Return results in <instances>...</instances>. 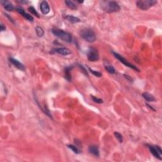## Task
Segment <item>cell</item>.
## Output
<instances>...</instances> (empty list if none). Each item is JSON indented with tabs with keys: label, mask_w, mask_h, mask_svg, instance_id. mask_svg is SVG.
<instances>
[{
	"label": "cell",
	"mask_w": 162,
	"mask_h": 162,
	"mask_svg": "<svg viewBox=\"0 0 162 162\" xmlns=\"http://www.w3.org/2000/svg\"><path fill=\"white\" fill-rule=\"evenodd\" d=\"M15 9H16V11H17L18 14H20V15H22L23 17H24L25 18H26L27 20H29V21H30V22H33V20H34V18L32 17V16H31L30 15H29V14H27V13L25 12L24 10L23 9L22 7H20V6L17 7Z\"/></svg>",
	"instance_id": "obj_7"
},
{
	"label": "cell",
	"mask_w": 162,
	"mask_h": 162,
	"mask_svg": "<svg viewBox=\"0 0 162 162\" xmlns=\"http://www.w3.org/2000/svg\"><path fill=\"white\" fill-rule=\"evenodd\" d=\"M52 33L54 34L56 37H58L59 39H62L63 41L66 43H71L72 40V37L70 33L66 32L63 30L59 29H53L51 30Z\"/></svg>",
	"instance_id": "obj_2"
},
{
	"label": "cell",
	"mask_w": 162,
	"mask_h": 162,
	"mask_svg": "<svg viewBox=\"0 0 162 162\" xmlns=\"http://www.w3.org/2000/svg\"><path fill=\"white\" fill-rule=\"evenodd\" d=\"M79 67L80 68V69H81V70L82 71V72H83L84 73L85 75H86V76H88V73H87V70H86V69H85L84 67H83V66L82 65H79Z\"/></svg>",
	"instance_id": "obj_25"
},
{
	"label": "cell",
	"mask_w": 162,
	"mask_h": 162,
	"mask_svg": "<svg viewBox=\"0 0 162 162\" xmlns=\"http://www.w3.org/2000/svg\"><path fill=\"white\" fill-rule=\"evenodd\" d=\"M99 53L96 49L91 48L87 51V59L90 62H96L99 60Z\"/></svg>",
	"instance_id": "obj_6"
},
{
	"label": "cell",
	"mask_w": 162,
	"mask_h": 162,
	"mask_svg": "<svg viewBox=\"0 0 162 162\" xmlns=\"http://www.w3.org/2000/svg\"><path fill=\"white\" fill-rule=\"evenodd\" d=\"M157 3L156 0H139L136 2V5L142 10H148Z\"/></svg>",
	"instance_id": "obj_4"
},
{
	"label": "cell",
	"mask_w": 162,
	"mask_h": 162,
	"mask_svg": "<svg viewBox=\"0 0 162 162\" xmlns=\"http://www.w3.org/2000/svg\"><path fill=\"white\" fill-rule=\"evenodd\" d=\"M76 2L79 3H82L84 2L83 1H76Z\"/></svg>",
	"instance_id": "obj_32"
},
{
	"label": "cell",
	"mask_w": 162,
	"mask_h": 162,
	"mask_svg": "<svg viewBox=\"0 0 162 162\" xmlns=\"http://www.w3.org/2000/svg\"><path fill=\"white\" fill-rule=\"evenodd\" d=\"M112 53L113 54V55L115 56V57L116 58L118 59V60L120 61V62H121V63H122L124 65H125L126 66H128V67L131 68V69H133V70H136V71H137V72H140L139 69H138V68L136 66L134 65H132V63H130V62H129L128 61H127L126 59L124 58L123 56H122L121 55H120L119 54H118V53H115V52H112Z\"/></svg>",
	"instance_id": "obj_5"
},
{
	"label": "cell",
	"mask_w": 162,
	"mask_h": 162,
	"mask_svg": "<svg viewBox=\"0 0 162 162\" xmlns=\"http://www.w3.org/2000/svg\"><path fill=\"white\" fill-rule=\"evenodd\" d=\"M64 18H65L66 20H68V21L70 22L71 23H73V24H74V23L80 22V20L79 19V18L73 17V16L72 15H66Z\"/></svg>",
	"instance_id": "obj_16"
},
{
	"label": "cell",
	"mask_w": 162,
	"mask_h": 162,
	"mask_svg": "<svg viewBox=\"0 0 162 162\" xmlns=\"http://www.w3.org/2000/svg\"><path fill=\"white\" fill-rule=\"evenodd\" d=\"M101 7L103 11L106 13H113L118 11L120 9L118 3L115 1H101Z\"/></svg>",
	"instance_id": "obj_1"
},
{
	"label": "cell",
	"mask_w": 162,
	"mask_h": 162,
	"mask_svg": "<svg viewBox=\"0 0 162 162\" xmlns=\"http://www.w3.org/2000/svg\"><path fill=\"white\" fill-rule=\"evenodd\" d=\"M10 62H11L16 68H17L19 70L22 71L25 70V66L22 63H20L19 61L16 60L15 58H9Z\"/></svg>",
	"instance_id": "obj_9"
},
{
	"label": "cell",
	"mask_w": 162,
	"mask_h": 162,
	"mask_svg": "<svg viewBox=\"0 0 162 162\" xmlns=\"http://www.w3.org/2000/svg\"><path fill=\"white\" fill-rule=\"evenodd\" d=\"M36 34L38 37H42L44 34V32L43 29L42 27H39V26H37L36 28Z\"/></svg>",
	"instance_id": "obj_18"
},
{
	"label": "cell",
	"mask_w": 162,
	"mask_h": 162,
	"mask_svg": "<svg viewBox=\"0 0 162 162\" xmlns=\"http://www.w3.org/2000/svg\"><path fill=\"white\" fill-rule=\"evenodd\" d=\"M17 2L20 3H23V4H27L29 3V1H22V0H18Z\"/></svg>",
	"instance_id": "obj_29"
},
{
	"label": "cell",
	"mask_w": 162,
	"mask_h": 162,
	"mask_svg": "<svg viewBox=\"0 0 162 162\" xmlns=\"http://www.w3.org/2000/svg\"><path fill=\"white\" fill-rule=\"evenodd\" d=\"M87 69H88V70H89V72H90L91 73H92V74H93L95 76L98 77H100L102 76V73H101V72L92 70V69H91V68H89V67H87Z\"/></svg>",
	"instance_id": "obj_20"
},
{
	"label": "cell",
	"mask_w": 162,
	"mask_h": 162,
	"mask_svg": "<svg viewBox=\"0 0 162 162\" xmlns=\"http://www.w3.org/2000/svg\"><path fill=\"white\" fill-rule=\"evenodd\" d=\"M55 52L58 53V54L61 55H70L71 53V51L69 49L66 48H56L54 50Z\"/></svg>",
	"instance_id": "obj_11"
},
{
	"label": "cell",
	"mask_w": 162,
	"mask_h": 162,
	"mask_svg": "<svg viewBox=\"0 0 162 162\" xmlns=\"http://www.w3.org/2000/svg\"><path fill=\"white\" fill-rule=\"evenodd\" d=\"M0 27H1V31L3 32V31H5V30H6V27L3 24L2 22H1V25H0Z\"/></svg>",
	"instance_id": "obj_27"
},
{
	"label": "cell",
	"mask_w": 162,
	"mask_h": 162,
	"mask_svg": "<svg viewBox=\"0 0 162 162\" xmlns=\"http://www.w3.org/2000/svg\"><path fill=\"white\" fill-rule=\"evenodd\" d=\"M146 106H147V107H149V108H150V109H151V110H153V111H155V110H154V108H153V107H151V106H150V105H148V104H147V103H146Z\"/></svg>",
	"instance_id": "obj_31"
},
{
	"label": "cell",
	"mask_w": 162,
	"mask_h": 162,
	"mask_svg": "<svg viewBox=\"0 0 162 162\" xmlns=\"http://www.w3.org/2000/svg\"><path fill=\"white\" fill-rule=\"evenodd\" d=\"M154 147H155L156 150H157V151L158 152L159 154H160V155H161L162 154V150H161V147H160V146H154Z\"/></svg>",
	"instance_id": "obj_26"
},
{
	"label": "cell",
	"mask_w": 162,
	"mask_h": 162,
	"mask_svg": "<svg viewBox=\"0 0 162 162\" xmlns=\"http://www.w3.org/2000/svg\"><path fill=\"white\" fill-rule=\"evenodd\" d=\"M5 15H6V17H8V18H9V19H10V21H11V22L14 23V21H13V19H12V18H11V17H9V16H8V15H7V14H5Z\"/></svg>",
	"instance_id": "obj_30"
},
{
	"label": "cell",
	"mask_w": 162,
	"mask_h": 162,
	"mask_svg": "<svg viewBox=\"0 0 162 162\" xmlns=\"http://www.w3.org/2000/svg\"><path fill=\"white\" fill-rule=\"evenodd\" d=\"M72 66H68L65 69V79L67 80L70 81L72 79V76L70 74V70H72Z\"/></svg>",
	"instance_id": "obj_17"
},
{
	"label": "cell",
	"mask_w": 162,
	"mask_h": 162,
	"mask_svg": "<svg viewBox=\"0 0 162 162\" xmlns=\"http://www.w3.org/2000/svg\"><path fill=\"white\" fill-rule=\"evenodd\" d=\"M80 36L86 41L93 43L96 40V35L93 30L90 29H84L80 32Z\"/></svg>",
	"instance_id": "obj_3"
},
{
	"label": "cell",
	"mask_w": 162,
	"mask_h": 162,
	"mask_svg": "<svg viewBox=\"0 0 162 162\" xmlns=\"http://www.w3.org/2000/svg\"><path fill=\"white\" fill-rule=\"evenodd\" d=\"M124 77H125L126 78V79H127V80H129L130 82H133V79H132V78H131V77H130V76H127V75H124Z\"/></svg>",
	"instance_id": "obj_28"
},
{
	"label": "cell",
	"mask_w": 162,
	"mask_h": 162,
	"mask_svg": "<svg viewBox=\"0 0 162 162\" xmlns=\"http://www.w3.org/2000/svg\"><path fill=\"white\" fill-rule=\"evenodd\" d=\"M89 152L92 154H93V155L96 156V157H98L99 155V149H98V147L96 146H90L89 147Z\"/></svg>",
	"instance_id": "obj_12"
},
{
	"label": "cell",
	"mask_w": 162,
	"mask_h": 162,
	"mask_svg": "<svg viewBox=\"0 0 162 162\" xmlns=\"http://www.w3.org/2000/svg\"><path fill=\"white\" fill-rule=\"evenodd\" d=\"M1 4L2 5L4 8L7 11H12L14 9V5H12L11 3H10L9 1H6V0H1L0 1Z\"/></svg>",
	"instance_id": "obj_10"
},
{
	"label": "cell",
	"mask_w": 162,
	"mask_h": 162,
	"mask_svg": "<svg viewBox=\"0 0 162 162\" xmlns=\"http://www.w3.org/2000/svg\"><path fill=\"white\" fill-rule=\"evenodd\" d=\"M65 3L66 5L70 9L72 10H77L78 8L77 5V4L75 3L74 1H70V0H66V1H65Z\"/></svg>",
	"instance_id": "obj_15"
},
{
	"label": "cell",
	"mask_w": 162,
	"mask_h": 162,
	"mask_svg": "<svg viewBox=\"0 0 162 162\" xmlns=\"http://www.w3.org/2000/svg\"><path fill=\"white\" fill-rule=\"evenodd\" d=\"M40 9L41 12L43 13L44 15H47L50 13V8L49 6L48 3L46 1H43L40 3Z\"/></svg>",
	"instance_id": "obj_8"
},
{
	"label": "cell",
	"mask_w": 162,
	"mask_h": 162,
	"mask_svg": "<svg viewBox=\"0 0 162 162\" xmlns=\"http://www.w3.org/2000/svg\"><path fill=\"white\" fill-rule=\"evenodd\" d=\"M28 10L30 11V13H31L32 15H35L36 17H37V18H39V14L37 12V11H36L35 8H34L33 6H30L28 8Z\"/></svg>",
	"instance_id": "obj_21"
},
{
	"label": "cell",
	"mask_w": 162,
	"mask_h": 162,
	"mask_svg": "<svg viewBox=\"0 0 162 162\" xmlns=\"http://www.w3.org/2000/svg\"><path fill=\"white\" fill-rule=\"evenodd\" d=\"M114 135H115V137L117 138V139L119 141V143H122L123 142V136L120 133L118 132H115L114 133Z\"/></svg>",
	"instance_id": "obj_23"
},
{
	"label": "cell",
	"mask_w": 162,
	"mask_h": 162,
	"mask_svg": "<svg viewBox=\"0 0 162 162\" xmlns=\"http://www.w3.org/2000/svg\"><path fill=\"white\" fill-rule=\"evenodd\" d=\"M147 146H148L149 149H150V151H151V153H152V154H153V155L154 156V157L157 158H158V159H159V160H161V155H160V154H159L157 150H156L155 147L152 146H149V145H147Z\"/></svg>",
	"instance_id": "obj_13"
},
{
	"label": "cell",
	"mask_w": 162,
	"mask_h": 162,
	"mask_svg": "<svg viewBox=\"0 0 162 162\" xmlns=\"http://www.w3.org/2000/svg\"><path fill=\"white\" fill-rule=\"evenodd\" d=\"M67 146L69 149H70L72 151H73V153H76V154H79V153H80V150H79V149L77 148V147L76 146L71 145V144H70V145H68Z\"/></svg>",
	"instance_id": "obj_22"
},
{
	"label": "cell",
	"mask_w": 162,
	"mask_h": 162,
	"mask_svg": "<svg viewBox=\"0 0 162 162\" xmlns=\"http://www.w3.org/2000/svg\"><path fill=\"white\" fill-rule=\"evenodd\" d=\"M92 101H94V102L96 103L101 104V103H103V99H100V98H96V97L93 96H92Z\"/></svg>",
	"instance_id": "obj_24"
},
{
	"label": "cell",
	"mask_w": 162,
	"mask_h": 162,
	"mask_svg": "<svg viewBox=\"0 0 162 162\" xmlns=\"http://www.w3.org/2000/svg\"><path fill=\"white\" fill-rule=\"evenodd\" d=\"M105 69L108 73H111V74H113V73H115V68L112 65H106L105 66Z\"/></svg>",
	"instance_id": "obj_19"
},
{
	"label": "cell",
	"mask_w": 162,
	"mask_h": 162,
	"mask_svg": "<svg viewBox=\"0 0 162 162\" xmlns=\"http://www.w3.org/2000/svg\"><path fill=\"white\" fill-rule=\"evenodd\" d=\"M143 96L145 99V100L148 101V102H153V101H156L155 98L149 92H144L143 94Z\"/></svg>",
	"instance_id": "obj_14"
}]
</instances>
